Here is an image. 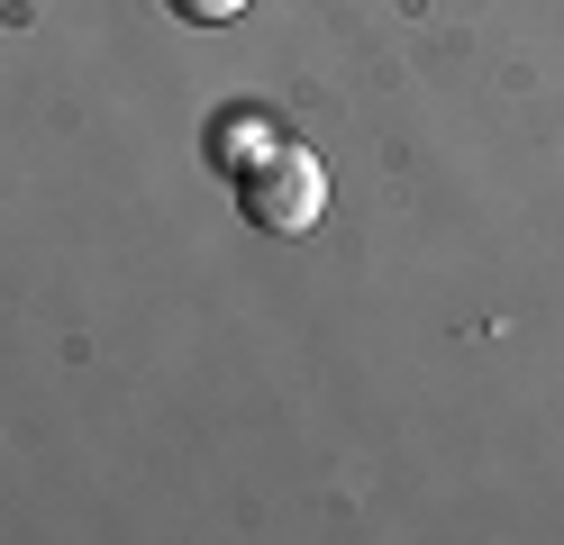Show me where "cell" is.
Instances as JSON below:
<instances>
[{"label": "cell", "mask_w": 564, "mask_h": 545, "mask_svg": "<svg viewBox=\"0 0 564 545\" xmlns=\"http://www.w3.org/2000/svg\"><path fill=\"white\" fill-rule=\"evenodd\" d=\"M237 209H246L256 237H310L328 218V164L310 155V145L273 137V145H256V155L237 164Z\"/></svg>", "instance_id": "obj_1"}, {"label": "cell", "mask_w": 564, "mask_h": 545, "mask_svg": "<svg viewBox=\"0 0 564 545\" xmlns=\"http://www.w3.org/2000/svg\"><path fill=\"white\" fill-rule=\"evenodd\" d=\"M183 28H228V19H246V0H164Z\"/></svg>", "instance_id": "obj_2"}]
</instances>
